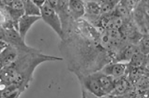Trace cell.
<instances>
[{
	"label": "cell",
	"mask_w": 149,
	"mask_h": 98,
	"mask_svg": "<svg viewBox=\"0 0 149 98\" xmlns=\"http://www.w3.org/2000/svg\"><path fill=\"white\" fill-rule=\"evenodd\" d=\"M119 1H100V15L102 16L112 14Z\"/></svg>",
	"instance_id": "obj_9"
},
{
	"label": "cell",
	"mask_w": 149,
	"mask_h": 98,
	"mask_svg": "<svg viewBox=\"0 0 149 98\" xmlns=\"http://www.w3.org/2000/svg\"><path fill=\"white\" fill-rule=\"evenodd\" d=\"M128 86H129L128 82L126 80L124 76L116 78L115 82V88L110 95H113V96L124 95V94L127 91Z\"/></svg>",
	"instance_id": "obj_8"
},
{
	"label": "cell",
	"mask_w": 149,
	"mask_h": 98,
	"mask_svg": "<svg viewBox=\"0 0 149 98\" xmlns=\"http://www.w3.org/2000/svg\"><path fill=\"white\" fill-rule=\"evenodd\" d=\"M41 19L45 22L51 29L58 35L60 38L63 39V32L62 24L58 14L51 6L49 1H45L43 6L40 8Z\"/></svg>",
	"instance_id": "obj_1"
},
{
	"label": "cell",
	"mask_w": 149,
	"mask_h": 98,
	"mask_svg": "<svg viewBox=\"0 0 149 98\" xmlns=\"http://www.w3.org/2000/svg\"><path fill=\"white\" fill-rule=\"evenodd\" d=\"M33 2L36 4V6H38L39 8H40L43 6L44 3L45 2V0H40V1H39V0H37V1H36V0H33Z\"/></svg>",
	"instance_id": "obj_15"
},
{
	"label": "cell",
	"mask_w": 149,
	"mask_h": 98,
	"mask_svg": "<svg viewBox=\"0 0 149 98\" xmlns=\"http://www.w3.org/2000/svg\"><path fill=\"white\" fill-rule=\"evenodd\" d=\"M19 58V50L11 46H7L0 53V60L2 61L3 68L12 65Z\"/></svg>",
	"instance_id": "obj_5"
},
{
	"label": "cell",
	"mask_w": 149,
	"mask_h": 98,
	"mask_svg": "<svg viewBox=\"0 0 149 98\" xmlns=\"http://www.w3.org/2000/svg\"><path fill=\"white\" fill-rule=\"evenodd\" d=\"M81 98H87V96H86L85 91H83V94H82V97Z\"/></svg>",
	"instance_id": "obj_16"
},
{
	"label": "cell",
	"mask_w": 149,
	"mask_h": 98,
	"mask_svg": "<svg viewBox=\"0 0 149 98\" xmlns=\"http://www.w3.org/2000/svg\"><path fill=\"white\" fill-rule=\"evenodd\" d=\"M95 77L96 78L100 84V87L102 88L103 91L107 95H110L114 91L115 88V79L111 76H109L108 75L101 73L100 71H97L96 73H93Z\"/></svg>",
	"instance_id": "obj_7"
},
{
	"label": "cell",
	"mask_w": 149,
	"mask_h": 98,
	"mask_svg": "<svg viewBox=\"0 0 149 98\" xmlns=\"http://www.w3.org/2000/svg\"><path fill=\"white\" fill-rule=\"evenodd\" d=\"M3 68V66H2V61H1V60H0V70Z\"/></svg>",
	"instance_id": "obj_17"
},
{
	"label": "cell",
	"mask_w": 149,
	"mask_h": 98,
	"mask_svg": "<svg viewBox=\"0 0 149 98\" xmlns=\"http://www.w3.org/2000/svg\"><path fill=\"white\" fill-rule=\"evenodd\" d=\"M24 15H30V16L41 17L40 8L36 6L33 0L24 1Z\"/></svg>",
	"instance_id": "obj_10"
},
{
	"label": "cell",
	"mask_w": 149,
	"mask_h": 98,
	"mask_svg": "<svg viewBox=\"0 0 149 98\" xmlns=\"http://www.w3.org/2000/svg\"><path fill=\"white\" fill-rule=\"evenodd\" d=\"M146 57H147L146 55H143L142 53H136L135 55H133L128 63V66H131V67L136 68V69L141 68L142 66L145 65Z\"/></svg>",
	"instance_id": "obj_11"
},
{
	"label": "cell",
	"mask_w": 149,
	"mask_h": 98,
	"mask_svg": "<svg viewBox=\"0 0 149 98\" xmlns=\"http://www.w3.org/2000/svg\"><path fill=\"white\" fill-rule=\"evenodd\" d=\"M0 3L6 7L15 10H24V2L21 0H12V1H0Z\"/></svg>",
	"instance_id": "obj_12"
},
{
	"label": "cell",
	"mask_w": 149,
	"mask_h": 98,
	"mask_svg": "<svg viewBox=\"0 0 149 98\" xmlns=\"http://www.w3.org/2000/svg\"><path fill=\"white\" fill-rule=\"evenodd\" d=\"M128 69V64L124 62H111L100 69L104 74L111 76L115 79L124 76Z\"/></svg>",
	"instance_id": "obj_3"
},
{
	"label": "cell",
	"mask_w": 149,
	"mask_h": 98,
	"mask_svg": "<svg viewBox=\"0 0 149 98\" xmlns=\"http://www.w3.org/2000/svg\"><path fill=\"white\" fill-rule=\"evenodd\" d=\"M139 51L140 53L146 55L148 53V36H144L139 42L138 46Z\"/></svg>",
	"instance_id": "obj_13"
},
{
	"label": "cell",
	"mask_w": 149,
	"mask_h": 98,
	"mask_svg": "<svg viewBox=\"0 0 149 98\" xmlns=\"http://www.w3.org/2000/svg\"><path fill=\"white\" fill-rule=\"evenodd\" d=\"M40 19L41 17L30 16V15H24L19 19L17 21V30L23 39H25L26 36L27 35L28 32L33 27V24L38 21Z\"/></svg>",
	"instance_id": "obj_4"
},
{
	"label": "cell",
	"mask_w": 149,
	"mask_h": 98,
	"mask_svg": "<svg viewBox=\"0 0 149 98\" xmlns=\"http://www.w3.org/2000/svg\"><path fill=\"white\" fill-rule=\"evenodd\" d=\"M8 46L7 42H6L4 40L0 39V53L3 51L4 49H6L7 48V46Z\"/></svg>",
	"instance_id": "obj_14"
},
{
	"label": "cell",
	"mask_w": 149,
	"mask_h": 98,
	"mask_svg": "<svg viewBox=\"0 0 149 98\" xmlns=\"http://www.w3.org/2000/svg\"><path fill=\"white\" fill-rule=\"evenodd\" d=\"M68 9L72 20H81L85 15V4L81 0H71L68 2Z\"/></svg>",
	"instance_id": "obj_6"
},
{
	"label": "cell",
	"mask_w": 149,
	"mask_h": 98,
	"mask_svg": "<svg viewBox=\"0 0 149 98\" xmlns=\"http://www.w3.org/2000/svg\"><path fill=\"white\" fill-rule=\"evenodd\" d=\"M78 78L86 91L94 95L95 97L98 98H102L107 96V94L104 92L102 88L100 87V84L93 73L87 75V76H79Z\"/></svg>",
	"instance_id": "obj_2"
}]
</instances>
